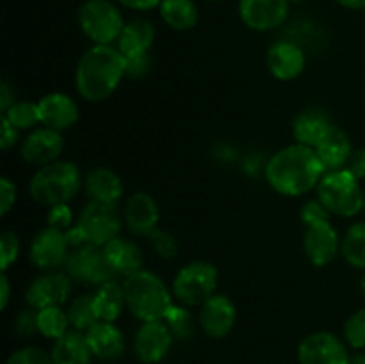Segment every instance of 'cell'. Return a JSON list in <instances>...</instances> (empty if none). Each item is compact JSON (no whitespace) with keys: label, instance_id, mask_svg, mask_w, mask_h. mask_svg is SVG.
<instances>
[{"label":"cell","instance_id":"obj_1","mask_svg":"<svg viewBox=\"0 0 365 364\" xmlns=\"http://www.w3.org/2000/svg\"><path fill=\"white\" fill-rule=\"evenodd\" d=\"M327 168L312 146L289 145L271 156L266 164V181L277 193L302 196L317 188Z\"/></svg>","mask_w":365,"mask_h":364},{"label":"cell","instance_id":"obj_2","mask_svg":"<svg viewBox=\"0 0 365 364\" xmlns=\"http://www.w3.org/2000/svg\"><path fill=\"white\" fill-rule=\"evenodd\" d=\"M123 77H127V57L114 45H93L86 50L75 70V88L88 102L109 98Z\"/></svg>","mask_w":365,"mask_h":364},{"label":"cell","instance_id":"obj_3","mask_svg":"<svg viewBox=\"0 0 365 364\" xmlns=\"http://www.w3.org/2000/svg\"><path fill=\"white\" fill-rule=\"evenodd\" d=\"M123 284L127 309L141 323L163 321L173 307V296L166 282L150 270H139L125 277Z\"/></svg>","mask_w":365,"mask_h":364},{"label":"cell","instance_id":"obj_4","mask_svg":"<svg viewBox=\"0 0 365 364\" xmlns=\"http://www.w3.org/2000/svg\"><path fill=\"white\" fill-rule=\"evenodd\" d=\"M84 186L78 166L71 161H56L38 168L29 184L32 200L41 206L53 207L70 203Z\"/></svg>","mask_w":365,"mask_h":364},{"label":"cell","instance_id":"obj_5","mask_svg":"<svg viewBox=\"0 0 365 364\" xmlns=\"http://www.w3.org/2000/svg\"><path fill=\"white\" fill-rule=\"evenodd\" d=\"M316 189L317 198L323 202L330 214L339 218H353L364 211V191L359 178L348 168L327 171Z\"/></svg>","mask_w":365,"mask_h":364},{"label":"cell","instance_id":"obj_6","mask_svg":"<svg viewBox=\"0 0 365 364\" xmlns=\"http://www.w3.org/2000/svg\"><path fill=\"white\" fill-rule=\"evenodd\" d=\"M78 25L93 45H114L125 27L120 7L110 0H86L78 7Z\"/></svg>","mask_w":365,"mask_h":364},{"label":"cell","instance_id":"obj_7","mask_svg":"<svg viewBox=\"0 0 365 364\" xmlns=\"http://www.w3.org/2000/svg\"><path fill=\"white\" fill-rule=\"evenodd\" d=\"M217 268L209 261H192L175 275L171 291L178 303L185 307H200L216 293Z\"/></svg>","mask_w":365,"mask_h":364},{"label":"cell","instance_id":"obj_8","mask_svg":"<svg viewBox=\"0 0 365 364\" xmlns=\"http://www.w3.org/2000/svg\"><path fill=\"white\" fill-rule=\"evenodd\" d=\"M78 228L84 234L86 243L96 246H106L113 239H116L123 225V214L118 213L116 206L100 203L89 200L81 211L77 220Z\"/></svg>","mask_w":365,"mask_h":364},{"label":"cell","instance_id":"obj_9","mask_svg":"<svg viewBox=\"0 0 365 364\" xmlns=\"http://www.w3.org/2000/svg\"><path fill=\"white\" fill-rule=\"evenodd\" d=\"M64 271L71 277V280L82 285H96L116 278L102 246L82 245L73 248L68 256Z\"/></svg>","mask_w":365,"mask_h":364},{"label":"cell","instance_id":"obj_10","mask_svg":"<svg viewBox=\"0 0 365 364\" xmlns=\"http://www.w3.org/2000/svg\"><path fill=\"white\" fill-rule=\"evenodd\" d=\"M70 252L71 246L68 243L66 232L46 225L41 231L36 232V236L32 238L29 257L38 270L50 271L64 266Z\"/></svg>","mask_w":365,"mask_h":364},{"label":"cell","instance_id":"obj_11","mask_svg":"<svg viewBox=\"0 0 365 364\" xmlns=\"http://www.w3.org/2000/svg\"><path fill=\"white\" fill-rule=\"evenodd\" d=\"M71 282L73 280L66 271H43L29 284L25 300L29 307L36 310L46 309V307H61L70 298L71 288H73Z\"/></svg>","mask_w":365,"mask_h":364},{"label":"cell","instance_id":"obj_12","mask_svg":"<svg viewBox=\"0 0 365 364\" xmlns=\"http://www.w3.org/2000/svg\"><path fill=\"white\" fill-rule=\"evenodd\" d=\"M348 346L331 332H314L298 346L299 364H349Z\"/></svg>","mask_w":365,"mask_h":364},{"label":"cell","instance_id":"obj_13","mask_svg":"<svg viewBox=\"0 0 365 364\" xmlns=\"http://www.w3.org/2000/svg\"><path fill=\"white\" fill-rule=\"evenodd\" d=\"M342 239L337 228L328 221H317V223L307 225L305 236H303V250L305 256L314 266H327L335 257L341 253Z\"/></svg>","mask_w":365,"mask_h":364},{"label":"cell","instance_id":"obj_14","mask_svg":"<svg viewBox=\"0 0 365 364\" xmlns=\"http://www.w3.org/2000/svg\"><path fill=\"white\" fill-rule=\"evenodd\" d=\"M289 4V0H239V16L252 31H273L287 18Z\"/></svg>","mask_w":365,"mask_h":364},{"label":"cell","instance_id":"obj_15","mask_svg":"<svg viewBox=\"0 0 365 364\" xmlns=\"http://www.w3.org/2000/svg\"><path fill=\"white\" fill-rule=\"evenodd\" d=\"M173 334L164 321H146L134 335V352L141 363L157 364L170 353Z\"/></svg>","mask_w":365,"mask_h":364},{"label":"cell","instance_id":"obj_16","mask_svg":"<svg viewBox=\"0 0 365 364\" xmlns=\"http://www.w3.org/2000/svg\"><path fill=\"white\" fill-rule=\"evenodd\" d=\"M63 150L64 138L59 131H53V128L48 127H39L31 131V134L24 139L20 156L27 164L41 168L59 161Z\"/></svg>","mask_w":365,"mask_h":364},{"label":"cell","instance_id":"obj_17","mask_svg":"<svg viewBox=\"0 0 365 364\" xmlns=\"http://www.w3.org/2000/svg\"><path fill=\"white\" fill-rule=\"evenodd\" d=\"M200 327L209 338L221 339L227 338L235 327L237 321V309L234 302L227 295H217L214 293L207 302L200 305Z\"/></svg>","mask_w":365,"mask_h":364},{"label":"cell","instance_id":"obj_18","mask_svg":"<svg viewBox=\"0 0 365 364\" xmlns=\"http://www.w3.org/2000/svg\"><path fill=\"white\" fill-rule=\"evenodd\" d=\"M38 106L43 127L63 132L77 123L78 106L68 93H48L38 100Z\"/></svg>","mask_w":365,"mask_h":364},{"label":"cell","instance_id":"obj_19","mask_svg":"<svg viewBox=\"0 0 365 364\" xmlns=\"http://www.w3.org/2000/svg\"><path fill=\"white\" fill-rule=\"evenodd\" d=\"M160 211L153 196L148 193H134L128 196L123 209V221L128 231L135 236H146L148 238L159 223Z\"/></svg>","mask_w":365,"mask_h":364},{"label":"cell","instance_id":"obj_20","mask_svg":"<svg viewBox=\"0 0 365 364\" xmlns=\"http://www.w3.org/2000/svg\"><path fill=\"white\" fill-rule=\"evenodd\" d=\"M267 68L278 81H294L307 64L305 52L292 41H277L267 50Z\"/></svg>","mask_w":365,"mask_h":364},{"label":"cell","instance_id":"obj_21","mask_svg":"<svg viewBox=\"0 0 365 364\" xmlns=\"http://www.w3.org/2000/svg\"><path fill=\"white\" fill-rule=\"evenodd\" d=\"M91 352L100 360H116L120 359L127 348V341L120 328L110 321H96L88 332H86Z\"/></svg>","mask_w":365,"mask_h":364},{"label":"cell","instance_id":"obj_22","mask_svg":"<svg viewBox=\"0 0 365 364\" xmlns=\"http://www.w3.org/2000/svg\"><path fill=\"white\" fill-rule=\"evenodd\" d=\"M314 150L317 152L327 171L341 170V168L348 166L349 159L355 152L348 132L339 127V125H331Z\"/></svg>","mask_w":365,"mask_h":364},{"label":"cell","instance_id":"obj_23","mask_svg":"<svg viewBox=\"0 0 365 364\" xmlns=\"http://www.w3.org/2000/svg\"><path fill=\"white\" fill-rule=\"evenodd\" d=\"M84 189L89 200L116 206L123 196V182L109 168H93L84 177Z\"/></svg>","mask_w":365,"mask_h":364},{"label":"cell","instance_id":"obj_24","mask_svg":"<svg viewBox=\"0 0 365 364\" xmlns=\"http://www.w3.org/2000/svg\"><path fill=\"white\" fill-rule=\"evenodd\" d=\"M103 253H106L107 263L110 264L116 277H128V275L143 270V264H145V256L138 243L121 238V236L107 243L103 246Z\"/></svg>","mask_w":365,"mask_h":364},{"label":"cell","instance_id":"obj_25","mask_svg":"<svg viewBox=\"0 0 365 364\" xmlns=\"http://www.w3.org/2000/svg\"><path fill=\"white\" fill-rule=\"evenodd\" d=\"M331 125L334 123L327 111L321 107H309L296 116L294 123H292V136L299 145L316 148L317 143L323 139Z\"/></svg>","mask_w":365,"mask_h":364},{"label":"cell","instance_id":"obj_26","mask_svg":"<svg viewBox=\"0 0 365 364\" xmlns=\"http://www.w3.org/2000/svg\"><path fill=\"white\" fill-rule=\"evenodd\" d=\"M155 39V27L146 18H134L127 21L118 38L116 46L125 57L148 54Z\"/></svg>","mask_w":365,"mask_h":364},{"label":"cell","instance_id":"obj_27","mask_svg":"<svg viewBox=\"0 0 365 364\" xmlns=\"http://www.w3.org/2000/svg\"><path fill=\"white\" fill-rule=\"evenodd\" d=\"M53 364H91L93 355L86 332L70 328L64 335L53 341L52 346Z\"/></svg>","mask_w":365,"mask_h":364},{"label":"cell","instance_id":"obj_28","mask_svg":"<svg viewBox=\"0 0 365 364\" xmlns=\"http://www.w3.org/2000/svg\"><path fill=\"white\" fill-rule=\"evenodd\" d=\"M93 303H95L98 321H110V323H114L121 316L125 307H127L123 284L116 282V278L100 284L96 291L93 293Z\"/></svg>","mask_w":365,"mask_h":364},{"label":"cell","instance_id":"obj_29","mask_svg":"<svg viewBox=\"0 0 365 364\" xmlns=\"http://www.w3.org/2000/svg\"><path fill=\"white\" fill-rule=\"evenodd\" d=\"M159 13L173 31H189L198 24V7L192 0H163Z\"/></svg>","mask_w":365,"mask_h":364},{"label":"cell","instance_id":"obj_30","mask_svg":"<svg viewBox=\"0 0 365 364\" xmlns=\"http://www.w3.org/2000/svg\"><path fill=\"white\" fill-rule=\"evenodd\" d=\"M341 253L353 268H365V221H356L342 238Z\"/></svg>","mask_w":365,"mask_h":364},{"label":"cell","instance_id":"obj_31","mask_svg":"<svg viewBox=\"0 0 365 364\" xmlns=\"http://www.w3.org/2000/svg\"><path fill=\"white\" fill-rule=\"evenodd\" d=\"M68 318H70L71 328L81 332H88L93 325L98 321L96 316L95 303H93V295H78L68 303L66 307Z\"/></svg>","mask_w":365,"mask_h":364},{"label":"cell","instance_id":"obj_32","mask_svg":"<svg viewBox=\"0 0 365 364\" xmlns=\"http://www.w3.org/2000/svg\"><path fill=\"white\" fill-rule=\"evenodd\" d=\"M70 318L61 307H46L38 310V330L46 339H59L61 335L70 330Z\"/></svg>","mask_w":365,"mask_h":364},{"label":"cell","instance_id":"obj_33","mask_svg":"<svg viewBox=\"0 0 365 364\" xmlns=\"http://www.w3.org/2000/svg\"><path fill=\"white\" fill-rule=\"evenodd\" d=\"M18 131H34L41 123L39 116L38 102H29V100H16L6 113H2Z\"/></svg>","mask_w":365,"mask_h":364},{"label":"cell","instance_id":"obj_34","mask_svg":"<svg viewBox=\"0 0 365 364\" xmlns=\"http://www.w3.org/2000/svg\"><path fill=\"white\" fill-rule=\"evenodd\" d=\"M163 321L168 325V328H170L175 339L185 341V339L192 338V332H195V320H192L187 307L182 305V303L180 305L173 303V307L168 310L166 318H164Z\"/></svg>","mask_w":365,"mask_h":364},{"label":"cell","instance_id":"obj_35","mask_svg":"<svg viewBox=\"0 0 365 364\" xmlns=\"http://www.w3.org/2000/svg\"><path fill=\"white\" fill-rule=\"evenodd\" d=\"M344 339L351 348L365 350V309L356 310L346 320Z\"/></svg>","mask_w":365,"mask_h":364},{"label":"cell","instance_id":"obj_36","mask_svg":"<svg viewBox=\"0 0 365 364\" xmlns=\"http://www.w3.org/2000/svg\"><path fill=\"white\" fill-rule=\"evenodd\" d=\"M148 241L150 245H152V248L155 250L157 256H160L163 259H173V257H177L178 243L177 239H175V236H171L170 232L155 228V231L148 236Z\"/></svg>","mask_w":365,"mask_h":364},{"label":"cell","instance_id":"obj_37","mask_svg":"<svg viewBox=\"0 0 365 364\" xmlns=\"http://www.w3.org/2000/svg\"><path fill=\"white\" fill-rule=\"evenodd\" d=\"M6 364H53L52 355L39 346H24L9 355Z\"/></svg>","mask_w":365,"mask_h":364},{"label":"cell","instance_id":"obj_38","mask_svg":"<svg viewBox=\"0 0 365 364\" xmlns=\"http://www.w3.org/2000/svg\"><path fill=\"white\" fill-rule=\"evenodd\" d=\"M20 253V239L13 231H4L0 234V270L7 271Z\"/></svg>","mask_w":365,"mask_h":364},{"label":"cell","instance_id":"obj_39","mask_svg":"<svg viewBox=\"0 0 365 364\" xmlns=\"http://www.w3.org/2000/svg\"><path fill=\"white\" fill-rule=\"evenodd\" d=\"M14 330L21 338H27V335H34L38 330V310L29 307V309L20 310L14 318Z\"/></svg>","mask_w":365,"mask_h":364},{"label":"cell","instance_id":"obj_40","mask_svg":"<svg viewBox=\"0 0 365 364\" xmlns=\"http://www.w3.org/2000/svg\"><path fill=\"white\" fill-rule=\"evenodd\" d=\"M299 214H302V221L305 225H312V223H317V221L330 220V213H328V209L323 206V202H321L319 198L307 200V202L303 203Z\"/></svg>","mask_w":365,"mask_h":364},{"label":"cell","instance_id":"obj_41","mask_svg":"<svg viewBox=\"0 0 365 364\" xmlns=\"http://www.w3.org/2000/svg\"><path fill=\"white\" fill-rule=\"evenodd\" d=\"M46 223H48L50 227L61 228V231L64 232L70 227H73V213H71L70 206H68V203H59V206L50 207L48 216H46Z\"/></svg>","mask_w":365,"mask_h":364},{"label":"cell","instance_id":"obj_42","mask_svg":"<svg viewBox=\"0 0 365 364\" xmlns=\"http://www.w3.org/2000/svg\"><path fill=\"white\" fill-rule=\"evenodd\" d=\"M152 71V57L148 54L127 57V77L128 79H145Z\"/></svg>","mask_w":365,"mask_h":364},{"label":"cell","instance_id":"obj_43","mask_svg":"<svg viewBox=\"0 0 365 364\" xmlns=\"http://www.w3.org/2000/svg\"><path fill=\"white\" fill-rule=\"evenodd\" d=\"M16 203V186L7 177L0 178V214L6 216Z\"/></svg>","mask_w":365,"mask_h":364},{"label":"cell","instance_id":"obj_44","mask_svg":"<svg viewBox=\"0 0 365 364\" xmlns=\"http://www.w3.org/2000/svg\"><path fill=\"white\" fill-rule=\"evenodd\" d=\"M0 123H2V132H0V148L4 152H7L9 148H13L18 141V128L7 120L6 116L0 118Z\"/></svg>","mask_w":365,"mask_h":364},{"label":"cell","instance_id":"obj_45","mask_svg":"<svg viewBox=\"0 0 365 364\" xmlns=\"http://www.w3.org/2000/svg\"><path fill=\"white\" fill-rule=\"evenodd\" d=\"M346 168H348V170L351 171L356 178H359V181H364L365 178V148H360V150H356V152H353L351 159H349L348 166Z\"/></svg>","mask_w":365,"mask_h":364},{"label":"cell","instance_id":"obj_46","mask_svg":"<svg viewBox=\"0 0 365 364\" xmlns=\"http://www.w3.org/2000/svg\"><path fill=\"white\" fill-rule=\"evenodd\" d=\"M116 2L132 11H152L157 9L163 0H116Z\"/></svg>","mask_w":365,"mask_h":364},{"label":"cell","instance_id":"obj_47","mask_svg":"<svg viewBox=\"0 0 365 364\" xmlns=\"http://www.w3.org/2000/svg\"><path fill=\"white\" fill-rule=\"evenodd\" d=\"M14 102H16V93H14V88L9 84V82L4 81L2 84H0V111L6 113Z\"/></svg>","mask_w":365,"mask_h":364},{"label":"cell","instance_id":"obj_48","mask_svg":"<svg viewBox=\"0 0 365 364\" xmlns=\"http://www.w3.org/2000/svg\"><path fill=\"white\" fill-rule=\"evenodd\" d=\"M0 289H2V293H0V307L4 310L7 307V303H9L11 295V284L9 277H7V271H2V275H0Z\"/></svg>","mask_w":365,"mask_h":364},{"label":"cell","instance_id":"obj_49","mask_svg":"<svg viewBox=\"0 0 365 364\" xmlns=\"http://www.w3.org/2000/svg\"><path fill=\"white\" fill-rule=\"evenodd\" d=\"M335 2L348 9H365V0H335Z\"/></svg>","mask_w":365,"mask_h":364},{"label":"cell","instance_id":"obj_50","mask_svg":"<svg viewBox=\"0 0 365 364\" xmlns=\"http://www.w3.org/2000/svg\"><path fill=\"white\" fill-rule=\"evenodd\" d=\"M349 364H365V353H355V355H351Z\"/></svg>","mask_w":365,"mask_h":364},{"label":"cell","instance_id":"obj_51","mask_svg":"<svg viewBox=\"0 0 365 364\" xmlns=\"http://www.w3.org/2000/svg\"><path fill=\"white\" fill-rule=\"evenodd\" d=\"M360 289H362V293H364V296H365V273H364L362 280H360Z\"/></svg>","mask_w":365,"mask_h":364},{"label":"cell","instance_id":"obj_52","mask_svg":"<svg viewBox=\"0 0 365 364\" xmlns=\"http://www.w3.org/2000/svg\"><path fill=\"white\" fill-rule=\"evenodd\" d=\"M289 2H303V0H289Z\"/></svg>","mask_w":365,"mask_h":364},{"label":"cell","instance_id":"obj_53","mask_svg":"<svg viewBox=\"0 0 365 364\" xmlns=\"http://www.w3.org/2000/svg\"><path fill=\"white\" fill-rule=\"evenodd\" d=\"M364 211H365V193H364Z\"/></svg>","mask_w":365,"mask_h":364},{"label":"cell","instance_id":"obj_54","mask_svg":"<svg viewBox=\"0 0 365 364\" xmlns=\"http://www.w3.org/2000/svg\"><path fill=\"white\" fill-rule=\"evenodd\" d=\"M212 2H216V0H212Z\"/></svg>","mask_w":365,"mask_h":364}]
</instances>
